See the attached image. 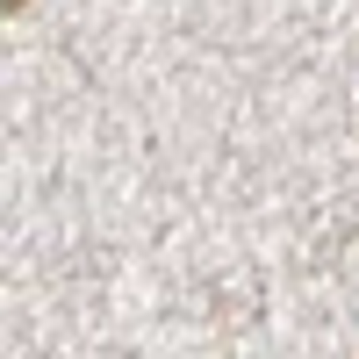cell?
<instances>
[{
  "mask_svg": "<svg viewBox=\"0 0 359 359\" xmlns=\"http://www.w3.org/2000/svg\"><path fill=\"white\" fill-rule=\"evenodd\" d=\"M0 8H29V0H0Z\"/></svg>",
  "mask_w": 359,
  "mask_h": 359,
  "instance_id": "obj_1",
  "label": "cell"
}]
</instances>
